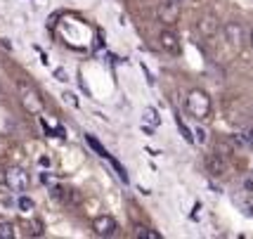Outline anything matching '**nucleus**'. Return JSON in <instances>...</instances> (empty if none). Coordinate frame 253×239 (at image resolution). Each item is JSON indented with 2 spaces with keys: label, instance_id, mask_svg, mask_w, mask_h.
<instances>
[{
  "label": "nucleus",
  "instance_id": "nucleus-1",
  "mask_svg": "<svg viewBox=\"0 0 253 239\" xmlns=\"http://www.w3.org/2000/svg\"><path fill=\"white\" fill-rule=\"evenodd\" d=\"M187 111L197 121H204L211 114V95L206 90H189L187 95Z\"/></svg>",
  "mask_w": 253,
  "mask_h": 239
},
{
  "label": "nucleus",
  "instance_id": "nucleus-2",
  "mask_svg": "<svg viewBox=\"0 0 253 239\" xmlns=\"http://www.w3.org/2000/svg\"><path fill=\"white\" fill-rule=\"evenodd\" d=\"M5 185L10 187L12 192H26L29 185H31V178H29V173H26L24 168L12 166V168L5 171Z\"/></svg>",
  "mask_w": 253,
  "mask_h": 239
},
{
  "label": "nucleus",
  "instance_id": "nucleus-3",
  "mask_svg": "<svg viewBox=\"0 0 253 239\" xmlns=\"http://www.w3.org/2000/svg\"><path fill=\"white\" fill-rule=\"evenodd\" d=\"M19 95H22V104L29 114H41L43 111V99H41L36 88H31L29 83H19Z\"/></svg>",
  "mask_w": 253,
  "mask_h": 239
},
{
  "label": "nucleus",
  "instance_id": "nucleus-4",
  "mask_svg": "<svg viewBox=\"0 0 253 239\" xmlns=\"http://www.w3.org/2000/svg\"><path fill=\"white\" fill-rule=\"evenodd\" d=\"M156 17H159V22L164 24H175L180 19V5L177 2H170V0H164L159 7H156Z\"/></svg>",
  "mask_w": 253,
  "mask_h": 239
},
{
  "label": "nucleus",
  "instance_id": "nucleus-5",
  "mask_svg": "<svg viewBox=\"0 0 253 239\" xmlns=\"http://www.w3.org/2000/svg\"><path fill=\"white\" fill-rule=\"evenodd\" d=\"M92 230L97 237H114L116 235V220L111 216H97L92 220Z\"/></svg>",
  "mask_w": 253,
  "mask_h": 239
},
{
  "label": "nucleus",
  "instance_id": "nucleus-6",
  "mask_svg": "<svg viewBox=\"0 0 253 239\" xmlns=\"http://www.w3.org/2000/svg\"><path fill=\"white\" fill-rule=\"evenodd\" d=\"M197 29H199V33L204 36V38H213L215 33L220 31V22H218V17L215 14H204L201 19L197 22Z\"/></svg>",
  "mask_w": 253,
  "mask_h": 239
},
{
  "label": "nucleus",
  "instance_id": "nucleus-7",
  "mask_svg": "<svg viewBox=\"0 0 253 239\" xmlns=\"http://www.w3.org/2000/svg\"><path fill=\"white\" fill-rule=\"evenodd\" d=\"M159 41H161V48H164L168 54H180V38H177L175 31H170V29H164L161 36H159Z\"/></svg>",
  "mask_w": 253,
  "mask_h": 239
},
{
  "label": "nucleus",
  "instance_id": "nucleus-8",
  "mask_svg": "<svg viewBox=\"0 0 253 239\" xmlns=\"http://www.w3.org/2000/svg\"><path fill=\"white\" fill-rule=\"evenodd\" d=\"M225 171H227V166H225V159L220 154H209L206 156V173H211L213 178H220V175H225Z\"/></svg>",
  "mask_w": 253,
  "mask_h": 239
},
{
  "label": "nucleus",
  "instance_id": "nucleus-9",
  "mask_svg": "<svg viewBox=\"0 0 253 239\" xmlns=\"http://www.w3.org/2000/svg\"><path fill=\"white\" fill-rule=\"evenodd\" d=\"M225 36L230 38V43L234 48H242V26L239 24H227L225 26Z\"/></svg>",
  "mask_w": 253,
  "mask_h": 239
},
{
  "label": "nucleus",
  "instance_id": "nucleus-10",
  "mask_svg": "<svg viewBox=\"0 0 253 239\" xmlns=\"http://www.w3.org/2000/svg\"><path fill=\"white\" fill-rule=\"evenodd\" d=\"M85 142H88V147L97 154V156H102V159H109V156H111V154L107 152V147H104V144H102L95 135H90V133H88V135H85Z\"/></svg>",
  "mask_w": 253,
  "mask_h": 239
},
{
  "label": "nucleus",
  "instance_id": "nucleus-11",
  "mask_svg": "<svg viewBox=\"0 0 253 239\" xmlns=\"http://www.w3.org/2000/svg\"><path fill=\"white\" fill-rule=\"evenodd\" d=\"M132 237L135 239H161V235H159L156 230H149V228H144V225H137L135 232H132Z\"/></svg>",
  "mask_w": 253,
  "mask_h": 239
},
{
  "label": "nucleus",
  "instance_id": "nucleus-12",
  "mask_svg": "<svg viewBox=\"0 0 253 239\" xmlns=\"http://www.w3.org/2000/svg\"><path fill=\"white\" fill-rule=\"evenodd\" d=\"M14 225L12 223H0V239H14Z\"/></svg>",
  "mask_w": 253,
  "mask_h": 239
},
{
  "label": "nucleus",
  "instance_id": "nucleus-13",
  "mask_svg": "<svg viewBox=\"0 0 253 239\" xmlns=\"http://www.w3.org/2000/svg\"><path fill=\"white\" fill-rule=\"evenodd\" d=\"M109 159H111V166H114V171H116V173H119V178H121V183H128L130 178H128V173H126V168H123V166L116 161L114 156H109Z\"/></svg>",
  "mask_w": 253,
  "mask_h": 239
},
{
  "label": "nucleus",
  "instance_id": "nucleus-14",
  "mask_svg": "<svg viewBox=\"0 0 253 239\" xmlns=\"http://www.w3.org/2000/svg\"><path fill=\"white\" fill-rule=\"evenodd\" d=\"M17 206L29 213V211H33V208H36V204H33V199H29V196H19V199H17Z\"/></svg>",
  "mask_w": 253,
  "mask_h": 239
},
{
  "label": "nucleus",
  "instance_id": "nucleus-15",
  "mask_svg": "<svg viewBox=\"0 0 253 239\" xmlns=\"http://www.w3.org/2000/svg\"><path fill=\"white\" fill-rule=\"evenodd\" d=\"M144 121H152L154 126H159V123H161V119H159V114H156L154 107H147V109H144Z\"/></svg>",
  "mask_w": 253,
  "mask_h": 239
},
{
  "label": "nucleus",
  "instance_id": "nucleus-16",
  "mask_svg": "<svg viewBox=\"0 0 253 239\" xmlns=\"http://www.w3.org/2000/svg\"><path fill=\"white\" fill-rule=\"evenodd\" d=\"M50 196H52L55 201H64V190H62L59 185H52L50 187Z\"/></svg>",
  "mask_w": 253,
  "mask_h": 239
},
{
  "label": "nucleus",
  "instance_id": "nucleus-17",
  "mask_svg": "<svg viewBox=\"0 0 253 239\" xmlns=\"http://www.w3.org/2000/svg\"><path fill=\"white\" fill-rule=\"evenodd\" d=\"M177 126H180V133H182V138H185V140H187V142H194V138H192L189 128L185 126V123H182V119H180V116H177Z\"/></svg>",
  "mask_w": 253,
  "mask_h": 239
},
{
  "label": "nucleus",
  "instance_id": "nucleus-18",
  "mask_svg": "<svg viewBox=\"0 0 253 239\" xmlns=\"http://www.w3.org/2000/svg\"><path fill=\"white\" fill-rule=\"evenodd\" d=\"M31 235H33V237L43 235V223H41V220H33V223H31Z\"/></svg>",
  "mask_w": 253,
  "mask_h": 239
},
{
  "label": "nucleus",
  "instance_id": "nucleus-19",
  "mask_svg": "<svg viewBox=\"0 0 253 239\" xmlns=\"http://www.w3.org/2000/svg\"><path fill=\"white\" fill-rule=\"evenodd\" d=\"M55 76H57V81H62V83H66V81H69V76H66L64 69H55Z\"/></svg>",
  "mask_w": 253,
  "mask_h": 239
},
{
  "label": "nucleus",
  "instance_id": "nucleus-20",
  "mask_svg": "<svg viewBox=\"0 0 253 239\" xmlns=\"http://www.w3.org/2000/svg\"><path fill=\"white\" fill-rule=\"evenodd\" d=\"M64 99L69 102V104H74V107L78 104V102H76V95H71V93H64Z\"/></svg>",
  "mask_w": 253,
  "mask_h": 239
},
{
  "label": "nucleus",
  "instance_id": "nucleus-21",
  "mask_svg": "<svg viewBox=\"0 0 253 239\" xmlns=\"http://www.w3.org/2000/svg\"><path fill=\"white\" fill-rule=\"evenodd\" d=\"M244 135H246V142H249V147H253V128H251V131H246Z\"/></svg>",
  "mask_w": 253,
  "mask_h": 239
},
{
  "label": "nucleus",
  "instance_id": "nucleus-22",
  "mask_svg": "<svg viewBox=\"0 0 253 239\" xmlns=\"http://www.w3.org/2000/svg\"><path fill=\"white\" fill-rule=\"evenodd\" d=\"M197 140H199V142H206V133L201 131V128L197 131Z\"/></svg>",
  "mask_w": 253,
  "mask_h": 239
},
{
  "label": "nucleus",
  "instance_id": "nucleus-23",
  "mask_svg": "<svg viewBox=\"0 0 253 239\" xmlns=\"http://www.w3.org/2000/svg\"><path fill=\"white\" fill-rule=\"evenodd\" d=\"M41 180H43V183H52V178H50V175H47V173H43V175H41Z\"/></svg>",
  "mask_w": 253,
  "mask_h": 239
},
{
  "label": "nucleus",
  "instance_id": "nucleus-24",
  "mask_svg": "<svg viewBox=\"0 0 253 239\" xmlns=\"http://www.w3.org/2000/svg\"><path fill=\"white\" fill-rule=\"evenodd\" d=\"M170 2H177V5H180V2H182V0H170Z\"/></svg>",
  "mask_w": 253,
  "mask_h": 239
},
{
  "label": "nucleus",
  "instance_id": "nucleus-25",
  "mask_svg": "<svg viewBox=\"0 0 253 239\" xmlns=\"http://www.w3.org/2000/svg\"><path fill=\"white\" fill-rule=\"evenodd\" d=\"M251 45H253V31H251Z\"/></svg>",
  "mask_w": 253,
  "mask_h": 239
}]
</instances>
